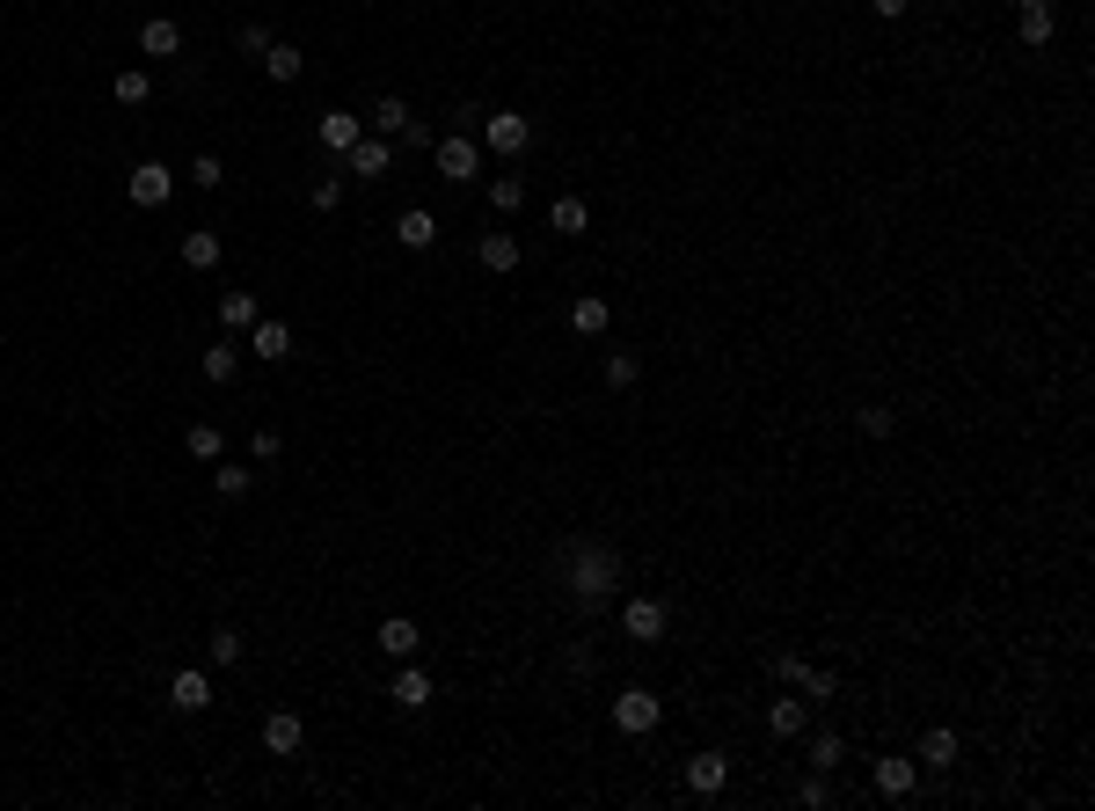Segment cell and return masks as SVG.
<instances>
[{
  "mask_svg": "<svg viewBox=\"0 0 1095 811\" xmlns=\"http://www.w3.org/2000/svg\"><path fill=\"white\" fill-rule=\"evenodd\" d=\"M139 51L146 59H175V51H183V29H175L169 15H154V23L139 29Z\"/></svg>",
  "mask_w": 1095,
  "mask_h": 811,
  "instance_id": "44dd1931",
  "label": "cell"
},
{
  "mask_svg": "<svg viewBox=\"0 0 1095 811\" xmlns=\"http://www.w3.org/2000/svg\"><path fill=\"white\" fill-rule=\"evenodd\" d=\"M242 651H248V643L234 637V629H212V643H205V658H212V665H242Z\"/></svg>",
  "mask_w": 1095,
  "mask_h": 811,
  "instance_id": "d6a6232c",
  "label": "cell"
},
{
  "mask_svg": "<svg viewBox=\"0 0 1095 811\" xmlns=\"http://www.w3.org/2000/svg\"><path fill=\"white\" fill-rule=\"evenodd\" d=\"M300 738H307V724H300L292 710H270L264 716V746H270V753H300Z\"/></svg>",
  "mask_w": 1095,
  "mask_h": 811,
  "instance_id": "ac0fdd59",
  "label": "cell"
},
{
  "mask_svg": "<svg viewBox=\"0 0 1095 811\" xmlns=\"http://www.w3.org/2000/svg\"><path fill=\"white\" fill-rule=\"evenodd\" d=\"M256 315H264L256 293H219V322H227V329H256Z\"/></svg>",
  "mask_w": 1095,
  "mask_h": 811,
  "instance_id": "cb8c5ba5",
  "label": "cell"
},
{
  "mask_svg": "<svg viewBox=\"0 0 1095 811\" xmlns=\"http://www.w3.org/2000/svg\"><path fill=\"white\" fill-rule=\"evenodd\" d=\"M913 761H921V767H957V731H949V724H927Z\"/></svg>",
  "mask_w": 1095,
  "mask_h": 811,
  "instance_id": "d6986e66",
  "label": "cell"
},
{
  "mask_svg": "<svg viewBox=\"0 0 1095 811\" xmlns=\"http://www.w3.org/2000/svg\"><path fill=\"white\" fill-rule=\"evenodd\" d=\"M803 724H811V702H803V694H781V702H767V731H775V738H796Z\"/></svg>",
  "mask_w": 1095,
  "mask_h": 811,
  "instance_id": "e0dca14e",
  "label": "cell"
},
{
  "mask_svg": "<svg viewBox=\"0 0 1095 811\" xmlns=\"http://www.w3.org/2000/svg\"><path fill=\"white\" fill-rule=\"evenodd\" d=\"M191 183H197V191H219V183H227L219 154H197V161H191Z\"/></svg>",
  "mask_w": 1095,
  "mask_h": 811,
  "instance_id": "8d00e7d4",
  "label": "cell"
},
{
  "mask_svg": "<svg viewBox=\"0 0 1095 811\" xmlns=\"http://www.w3.org/2000/svg\"><path fill=\"white\" fill-rule=\"evenodd\" d=\"M607 322H613V307H607L599 293H577V300H570V329H577V337H607Z\"/></svg>",
  "mask_w": 1095,
  "mask_h": 811,
  "instance_id": "9a60e30c",
  "label": "cell"
},
{
  "mask_svg": "<svg viewBox=\"0 0 1095 811\" xmlns=\"http://www.w3.org/2000/svg\"><path fill=\"white\" fill-rule=\"evenodd\" d=\"M248 351H256V359H285V351H292V329H285L278 315H256V329H248Z\"/></svg>",
  "mask_w": 1095,
  "mask_h": 811,
  "instance_id": "2e32d148",
  "label": "cell"
},
{
  "mask_svg": "<svg viewBox=\"0 0 1095 811\" xmlns=\"http://www.w3.org/2000/svg\"><path fill=\"white\" fill-rule=\"evenodd\" d=\"M388 702H394V710H424V702H431V673H424V665H416V658H402V673H394V688H388Z\"/></svg>",
  "mask_w": 1095,
  "mask_h": 811,
  "instance_id": "9c48e42d",
  "label": "cell"
},
{
  "mask_svg": "<svg viewBox=\"0 0 1095 811\" xmlns=\"http://www.w3.org/2000/svg\"><path fill=\"white\" fill-rule=\"evenodd\" d=\"M869 8H876V15H884V23H899V15H905V8H913V0H869Z\"/></svg>",
  "mask_w": 1095,
  "mask_h": 811,
  "instance_id": "7bdbcfd3",
  "label": "cell"
},
{
  "mask_svg": "<svg viewBox=\"0 0 1095 811\" xmlns=\"http://www.w3.org/2000/svg\"><path fill=\"white\" fill-rule=\"evenodd\" d=\"M183 453H191V461H219V453H227V446H219V424H191V432H183Z\"/></svg>",
  "mask_w": 1095,
  "mask_h": 811,
  "instance_id": "83f0119b",
  "label": "cell"
},
{
  "mask_svg": "<svg viewBox=\"0 0 1095 811\" xmlns=\"http://www.w3.org/2000/svg\"><path fill=\"white\" fill-rule=\"evenodd\" d=\"M351 169H358L365 183H380V175L394 169V140H380V132H365L358 147H351Z\"/></svg>",
  "mask_w": 1095,
  "mask_h": 811,
  "instance_id": "4fadbf2b",
  "label": "cell"
},
{
  "mask_svg": "<svg viewBox=\"0 0 1095 811\" xmlns=\"http://www.w3.org/2000/svg\"><path fill=\"white\" fill-rule=\"evenodd\" d=\"M124 191H132V205H146V213H154V205H169L175 169H169V161H139V169L124 175Z\"/></svg>",
  "mask_w": 1095,
  "mask_h": 811,
  "instance_id": "5b68a950",
  "label": "cell"
},
{
  "mask_svg": "<svg viewBox=\"0 0 1095 811\" xmlns=\"http://www.w3.org/2000/svg\"><path fill=\"white\" fill-rule=\"evenodd\" d=\"M913 783H921V761H899V753H891V761H876V797H891V804H899V797H913Z\"/></svg>",
  "mask_w": 1095,
  "mask_h": 811,
  "instance_id": "5bb4252c",
  "label": "cell"
},
{
  "mask_svg": "<svg viewBox=\"0 0 1095 811\" xmlns=\"http://www.w3.org/2000/svg\"><path fill=\"white\" fill-rule=\"evenodd\" d=\"M365 124H373V132H380V140H402V132H410V102H402V96H380V102H373V118H365Z\"/></svg>",
  "mask_w": 1095,
  "mask_h": 811,
  "instance_id": "ffe728a7",
  "label": "cell"
},
{
  "mask_svg": "<svg viewBox=\"0 0 1095 811\" xmlns=\"http://www.w3.org/2000/svg\"><path fill=\"white\" fill-rule=\"evenodd\" d=\"M373 643H380V651H388V658L402 665V658H416V651H424V629H416L410 615H388V621H380V637H373Z\"/></svg>",
  "mask_w": 1095,
  "mask_h": 811,
  "instance_id": "8fae6325",
  "label": "cell"
},
{
  "mask_svg": "<svg viewBox=\"0 0 1095 811\" xmlns=\"http://www.w3.org/2000/svg\"><path fill=\"white\" fill-rule=\"evenodd\" d=\"M796 688H803V702H832V694H840V680H832L826 665H803V680H796Z\"/></svg>",
  "mask_w": 1095,
  "mask_h": 811,
  "instance_id": "4dcf8cb0",
  "label": "cell"
},
{
  "mask_svg": "<svg viewBox=\"0 0 1095 811\" xmlns=\"http://www.w3.org/2000/svg\"><path fill=\"white\" fill-rule=\"evenodd\" d=\"M234 51H248V59H264V51H270V29H264V23H242V29H234Z\"/></svg>",
  "mask_w": 1095,
  "mask_h": 811,
  "instance_id": "74e56055",
  "label": "cell"
},
{
  "mask_svg": "<svg viewBox=\"0 0 1095 811\" xmlns=\"http://www.w3.org/2000/svg\"><path fill=\"white\" fill-rule=\"evenodd\" d=\"M431 161L446 183H475L483 175V140L475 132H446V140H431Z\"/></svg>",
  "mask_w": 1095,
  "mask_h": 811,
  "instance_id": "7a4b0ae2",
  "label": "cell"
},
{
  "mask_svg": "<svg viewBox=\"0 0 1095 811\" xmlns=\"http://www.w3.org/2000/svg\"><path fill=\"white\" fill-rule=\"evenodd\" d=\"M635 380H643L635 351H613V359H607V388H635Z\"/></svg>",
  "mask_w": 1095,
  "mask_h": 811,
  "instance_id": "e575fe53",
  "label": "cell"
},
{
  "mask_svg": "<svg viewBox=\"0 0 1095 811\" xmlns=\"http://www.w3.org/2000/svg\"><path fill=\"white\" fill-rule=\"evenodd\" d=\"M183 264H191V270H212V264H219V234H212V227L183 234Z\"/></svg>",
  "mask_w": 1095,
  "mask_h": 811,
  "instance_id": "484cf974",
  "label": "cell"
},
{
  "mask_svg": "<svg viewBox=\"0 0 1095 811\" xmlns=\"http://www.w3.org/2000/svg\"><path fill=\"white\" fill-rule=\"evenodd\" d=\"M854 424H862V432H869V439H891V424H899V417H891V410H884V402H869V410H854Z\"/></svg>",
  "mask_w": 1095,
  "mask_h": 811,
  "instance_id": "d590c367",
  "label": "cell"
},
{
  "mask_svg": "<svg viewBox=\"0 0 1095 811\" xmlns=\"http://www.w3.org/2000/svg\"><path fill=\"white\" fill-rule=\"evenodd\" d=\"M621 629H629L635 643H657V637H665V629H672V607H665V600H650V592H643V600H629V607H621Z\"/></svg>",
  "mask_w": 1095,
  "mask_h": 811,
  "instance_id": "8992f818",
  "label": "cell"
},
{
  "mask_svg": "<svg viewBox=\"0 0 1095 811\" xmlns=\"http://www.w3.org/2000/svg\"><path fill=\"white\" fill-rule=\"evenodd\" d=\"M489 205H497V213H519V205H526V183H519V175H497V183H489Z\"/></svg>",
  "mask_w": 1095,
  "mask_h": 811,
  "instance_id": "836d02e7",
  "label": "cell"
},
{
  "mask_svg": "<svg viewBox=\"0 0 1095 811\" xmlns=\"http://www.w3.org/2000/svg\"><path fill=\"white\" fill-rule=\"evenodd\" d=\"M483 147L504 154V161H519V154L534 147V124L519 118V110H483Z\"/></svg>",
  "mask_w": 1095,
  "mask_h": 811,
  "instance_id": "3957f363",
  "label": "cell"
},
{
  "mask_svg": "<svg viewBox=\"0 0 1095 811\" xmlns=\"http://www.w3.org/2000/svg\"><path fill=\"white\" fill-rule=\"evenodd\" d=\"M811 761H818V767H840V761H848V746H840V731H818V746H811Z\"/></svg>",
  "mask_w": 1095,
  "mask_h": 811,
  "instance_id": "f35d334b",
  "label": "cell"
},
{
  "mask_svg": "<svg viewBox=\"0 0 1095 811\" xmlns=\"http://www.w3.org/2000/svg\"><path fill=\"white\" fill-rule=\"evenodd\" d=\"M394 242H402V249H431L438 242V220L424 213V205H410V213L394 220Z\"/></svg>",
  "mask_w": 1095,
  "mask_h": 811,
  "instance_id": "7402d4cb",
  "label": "cell"
},
{
  "mask_svg": "<svg viewBox=\"0 0 1095 811\" xmlns=\"http://www.w3.org/2000/svg\"><path fill=\"white\" fill-rule=\"evenodd\" d=\"M657 716H665V702H657L650 688H621V694H613V731L650 738V731H657Z\"/></svg>",
  "mask_w": 1095,
  "mask_h": 811,
  "instance_id": "277c9868",
  "label": "cell"
},
{
  "mask_svg": "<svg viewBox=\"0 0 1095 811\" xmlns=\"http://www.w3.org/2000/svg\"><path fill=\"white\" fill-rule=\"evenodd\" d=\"M248 453H256V461H278V453H285V439H278V432H256V439H248Z\"/></svg>",
  "mask_w": 1095,
  "mask_h": 811,
  "instance_id": "ab89813d",
  "label": "cell"
},
{
  "mask_svg": "<svg viewBox=\"0 0 1095 811\" xmlns=\"http://www.w3.org/2000/svg\"><path fill=\"white\" fill-rule=\"evenodd\" d=\"M548 227H556V234H584V227H592L584 197H556V205H548Z\"/></svg>",
  "mask_w": 1095,
  "mask_h": 811,
  "instance_id": "d4e9b609",
  "label": "cell"
},
{
  "mask_svg": "<svg viewBox=\"0 0 1095 811\" xmlns=\"http://www.w3.org/2000/svg\"><path fill=\"white\" fill-rule=\"evenodd\" d=\"M686 789H694V797H723L730 789V753H694V761H686Z\"/></svg>",
  "mask_w": 1095,
  "mask_h": 811,
  "instance_id": "ba28073f",
  "label": "cell"
},
{
  "mask_svg": "<svg viewBox=\"0 0 1095 811\" xmlns=\"http://www.w3.org/2000/svg\"><path fill=\"white\" fill-rule=\"evenodd\" d=\"M315 140L329 154H351L365 140V118H351V110H321V124H315Z\"/></svg>",
  "mask_w": 1095,
  "mask_h": 811,
  "instance_id": "30bf717a",
  "label": "cell"
},
{
  "mask_svg": "<svg viewBox=\"0 0 1095 811\" xmlns=\"http://www.w3.org/2000/svg\"><path fill=\"white\" fill-rule=\"evenodd\" d=\"M1015 29H1022V45H1051V29H1059V0H1022Z\"/></svg>",
  "mask_w": 1095,
  "mask_h": 811,
  "instance_id": "7c38bea8",
  "label": "cell"
},
{
  "mask_svg": "<svg viewBox=\"0 0 1095 811\" xmlns=\"http://www.w3.org/2000/svg\"><path fill=\"white\" fill-rule=\"evenodd\" d=\"M264 74H270V81H300V74H307V59H300L292 45H270V51H264Z\"/></svg>",
  "mask_w": 1095,
  "mask_h": 811,
  "instance_id": "4316f807",
  "label": "cell"
},
{
  "mask_svg": "<svg viewBox=\"0 0 1095 811\" xmlns=\"http://www.w3.org/2000/svg\"><path fill=\"white\" fill-rule=\"evenodd\" d=\"M197 366H205V380H212V388H227V380H234V366H242V344L227 337V344H212L205 359H197Z\"/></svg>",
  "mask_w": 1095,
  "mask_h": 811,
  "instance_id": "603a6c76",
  "label": "cell"
},
{
  "mask_svg": "<svg viewBox=\"0 0 1095 811\" xmlns=\"http://www.w3.org/2000/svg\"><path fill=\"white\" fill-rule=\"evenodd\" d=\"M146 96H154V81H146V66H124V74H118V102H124V110H139Z\"/></svg>",
  "mask_w": 1095,
  "mask_h": 811,
  "instance_id": "f546056e",
  "label": "cell"
},
{
  "mask_svg": "<svg viewBox=\"0 0 1095 811\" xmlns=\"http://www.w3.org/2000/svg\"><path fill=\"white\" fill-rule=\"evenodd\" d=\"M483 270H519V242L511 234H483Z\"/></svg>",
  "mask_w": 1095,
  "mask_h": 811,
  "instance_id": "f1b7e54d",
  "label": "cell"
},
{
  "mask_svg": "<svg viewBox=\"0 0 1095 811\" xmlns=\"http://www.w3.org/2000/svg\"><path fill=\"white\" fill-rule=\"evenodd\" d=\"M562 564H570V592H577L584 607L613 600V585H621V556H613L607 541H562Z\"/></svg>",
  "mask_w": 1095,
  "mask_h": 811,
  "instance_id": "6da1fadb",
  "label": "cell"
},
{
  "mask_svg": "<svg viewBox=\"0 0 1095 811\" xmlns=\"http://www.w3.org/2000/svg\"><path fill=\"white\" fill-rule=\"evenodd\" d=\"M169 702H175L183 716H205V710H212V673H197V665H183V673L169 680Z\"/></svg>",
  "mask_w": 1095,
  "mask_h": 811,
  "instance_id": "52a82bcc",
  "label": "cell"
},
{
  "mask_svg": "<svg viewBox=\"0 0 1095 811\" xmlns=\"http://www.w3.org/2000/svg\"><path fill=\"white\" fill-rule=\"evenodd\" d=\"M307 197H315V213H329V205H337V197H343V183H337V175H321V183H315V191H307Z\"/></svg>",
  "mask_w": 1095,
  "mask_h": 811,
  "instance_id": "60d3db41",
  "label": "cell"
},
{
  "mask_svg": "<svg viewBox=\"0 0 1095 811\" xmlns=\"http://www.w3.org/2000/svg\"><path fill=\"white\" fill-rule=\"evenodd\" d=\"M775 680H789V688L803 680V658H796V651H781V658H775Z\"/></svg>",
  "mask_w": 1095,
  "mask_h": 811,
  "instance_id": "b9f144b4",
  "label": "cell"
},
{
  "mask_svg": "<svg viewBox=\"0 0 1095 811\" xmlns=\"http://www.w3.org/2000/svg\"><path fill=\"white\" fill-rule=\"evenodd\" d=\"M248 483H256V475H248V468H234V461L212 468V491H219V497H248Z\"/></svg>",
  "mask_w": 1095,
  "mask_h": 811,
  "instance_id": "1f68e13d",
  "label": "cell"
}]
</instances>
